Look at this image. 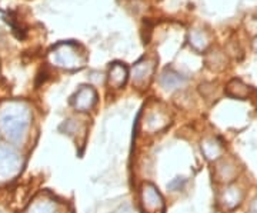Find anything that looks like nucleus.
<instances>
[{"label": "nucleus", "instance_id": "obj_14", "mask_svg": "<svg viewBox=\"0 0 257 213\" xmlns=\"http://www.w3.org/2000/svg\"><path fill=\"white\" fill-rule=\"evenodd\" d=\"M184 183H186V179H184V177H176V179H173V180L167 185V187H169L170 190H180V189L183 187Z\"/></svg>", "mask_w": 257, "mask_h": 213}, {"label": "nucleus", "instance_id": "obj_2", "mask_svg": "<svg viewBox=\"0 0 257 213\" xmlns=\"http://www.w3.org/2000/svg\"><path fill=\"white\" fill-rule=\"evenodd\" d=\"M50 60L59 67H63L67 70H76L84 66L86 55L77 43L62 42L57 43L50 52Z\"/></svg>", "mask_w": 257, "mask_h": 213}, {"label": "nucleus", "instance_id": "obj_1", "mask_svg": "<svg viewBox=\"0 0 257 213\" xmlns=\"http://www.w3.org/2000/svg\"><path fill=\"white\" fill-rule=\"evenodd\" d=\"M30 123V112L23 103H10L0 115V132L10 142H20Z\"/></svg>", "mask_w": 257, "mask_h": 213}, {"label": "nucleus", "instance_id": "obj_15", "mask_svg": "<svg viewBox=\"0 0 257 213\" xmlns=\"http://www.w3.org/2000/svg\"><path fill=\"white\" fill-rule=\"evenodd\" d=\"M256 49H257V43H256Z\"/></svg>", "mask_w": 257, "mask_h": 213}, {"label": "nucleus", "instance_id": "obj_11", "mask_svg": "<svg viewBox=\"0 0 257 213\" xmlns=\"http://www.w3.org/2000/svg\"><path fill=\"white\" fill-rule=\"evenodd\" d=\"M240 199H241V193L239 192V189L230 187V189L226 190V193H224L223 202H224V204H226L227 207H234L236 204L240 203Z\"/></svg>", "mask_w": 257, "mask_h": 213}, {"label": "nucleus", "instance_id": "obj_7", "mask_svg": "<svg viewBox=\"0 0 257 213\" xmlns=\"http://www.w3.org/2000/svg\"><path fill=\"white\" fill-rule=\"evenodd\" d=\"M127 77L128 70L123 63L116 62V63H113L110 66V70H109V84H110L111 87H114V89L123 87L126 84V82H127Z\"/></svg>", "mask_w": 257, "mask_h": 213}, {"label": "nucleus", "instance_id": "obj_9", "mask_svg": "<svg viewBox=\"0 0 257 213\" xmlns=\"http://www.w3.org/2000/svg\"><path fill=\"white\" fill-rule=\"evenodd\" d=\"M226 92L229 96L231 97H237V99H246L248 96V92H250V89H248V86L243 83L241 80H237V79H234V80H231L229 84H227V87H226Z\"/></svg>", "mask_w": 257, "mask_h": 213}, {"label": "nucleus", "instance_id": "obj_5", "mask_svg": "<svg viewBox=\"0 0 257 213\" xmlns=\"http://www.w3.org/2000/svg\"><path fill=\"white\" fill-rule=\"evenodd\" d=\"M19 170V156L12 148L0 146V176L8 177Z\"/></svg>", "mask_w": 257, "mask_h": 213}, {"label": "nucleus", "instance_id": "obj_8", "mask_svg": "<svg viewBox=\"0 0 257 213\" xmlns=\"http://www.w3.org/2000/svg\"><path fill=\"white\" fill-rule=\"evenodd\" d=\"M184 83H186V79H184L182 74L176 73L175 70L166 69L165 72L162 73V77H160V84H162V87L166 89V90H175V89H179V87H182Z\"/></svg>", "mask_w": 257, "mask_h": 213}, {"label": "nucleus", "instance_id": "obj_3", "mask_svg": "<svg viewBox=\"0 0 257 213\" xmlns=\"http://www.w3.org/2000/svg\"><path fill=\"white\" fill-rule=\"evenodd\" d=\"M142 206L145 213H165L163 196L152 183H146L142 187Z\"/></svg>", "mask_w": 257, "mask_h": 213}, {"label": "nucleus", "instance_id": "obj_13", "mask_svg": "<svg viewBox=\"0 0 257 213\" xmlns=\"http://www.w3.org/2000/svg\"><path fill=\"white\" fill-rule=\"evenodd\" d=\"M30 213H55L53 212V207H52V204L47 203H37L33 209H32V212Z\"/></svg>", "mask_w": 257, "mask_h": 213}, {"label": "nucleus", "instance_id": "obj_12", "mask_svg": "<svg viewBox=\"0 0 257 213\" xmlns=\"http://www.w3.org/2000/svg\"><path fill=\"white\" fill-rule=\"evenodd\" d=\"M190 43H192L196 49H199V50L206 46L204 37H203V35L200 32H192V33H190Z\"/></svg>", "mask_w": 257, "mask_h": 213}, {"label": "nucleus", "instance_id": "obj_10", "mask_svg": "<svg viewBox=\"0 0 257 213\" xmlns=\"http://www.w3.org/2000/svg\"><path fill=\"white\" fill-rule=\"evenodd\" d=\"M202 149L207 159L219 158V155L221 153V146L219 143H216L214 140H207V142H204V145L202 146Z\"/></svg>", "mask_w": 257, "mask_h": 213}, {"label": "nucleus", "instance_id": "obj_4", "mask_svg": "<svg viewBox=\"0 0 257 213\" xmlns=\"http://www.w3.org/2000/svg\"><path fill=\"white\" fill-rule=\"evenodd\" d=\"M97 102V93L92 86H80V89L74 93L73 97L70 99V103L76 111L86 112L90 111Z\"/></svg>", "mask_w": 257, "mask_h": 213}, {"label": "nucleus", "instance_id": "obj_6", "mask_svg": "<svg viewBox=\"0 0 257 213\" xmlns=\"http://www.w3.org/2000/svg\"><path fill=\"white\" fill-rule=\"evenodd\" d=\"M153 70H155L153 62L147 60V59H143V60L138 62L136 65L132 67V79H133V82L136 84L146 83L147 80L152 77Z\"/></svg>", "mask_w": 257, "mask_h": 213}]
</instances>
